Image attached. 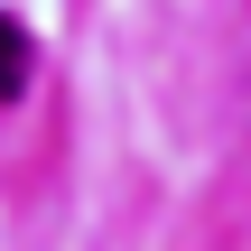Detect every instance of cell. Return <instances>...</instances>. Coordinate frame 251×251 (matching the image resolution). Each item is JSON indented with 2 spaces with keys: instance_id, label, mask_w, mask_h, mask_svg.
<instances>
[{
  "instance_id": "1",
  "label": "cell",
  "mask_w": 251,
  "mask_h": 251,
  "mask_svg": "<svg viewBox=\"0 0 251 251\" xmlns=\"http://www.w3.org/2000/svg\"><path fill=\"white\" fill-rule=\"evenodd\" d=\"M28 93V28L0 9V102H19Z\"/></svg>"
}]
</instances>
